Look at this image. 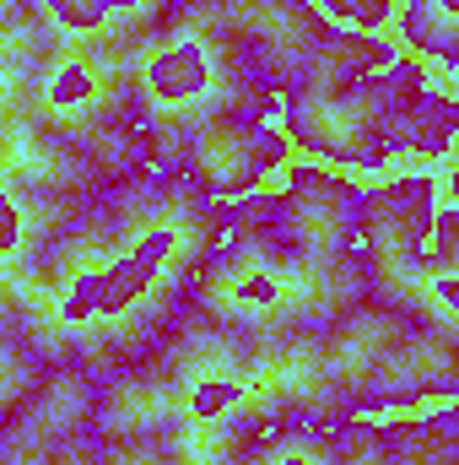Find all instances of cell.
<instances>
[{
  "label": "cell",
  "instance_id": "cell-1",
  "mask_svg": "<svg viewBox=\"0 0 459 465\" xmlns=\"http://www.w3.org/2000/svg\"><path fill=\"white\" fill-rule=\"evenodd\" d=\"M141 104L151 141L179 152L211 119H265L281 104V82L217 0H173L141 33Z\"/></svg>",
  "mask_w": 459,
  "mask_h": 465
},
{
  "label": "cell",
  "instance_id": "cell-2",
  "mask_svg": "<svg viewBox=\"0 0 459 465\" xmlns=\"http://www.w3.org/2000/svg\"><path fill=\"white\" fill-rule=\"evenodd\" d=\"M287 135L341 168H389L395 152L444 157L459 141V98L427 87L422 60H395L325 98H287Z\"/></svg>",
  "mask_w": 459,
  "mask_h": 465
},
{
  "label": "cell",
  "instance_id": "cell-3",
  "mask_svg": "<svg viewBox=\"0 0 459 465\" xmlns=\"http://www.w3.org/2000/svg\"><path fill=\"white\" fill-rule=\"evenodd\" d=\"M341 395L356 411L459 401V341L438 320L378 298L367 325L346 341Z\"/></svg>",
  "mask_w": 459,
  "mask_h": 465
},
{
  "label": "cell",
  "instance_id": "cell-4",
  "mask_svg": "<svg viewBox=\"0 0 459 465\" xmlns=\"http://www.w3.org/2000/svg\"><path fill=\"white\" fill-rule=\"evenodd\" d=\"M438 232V184L427 173H400L384 184L362 190V265L378 298L416 309L427 303V282H433V260H427V238Z\"/></svg>",
  "mask_w": 459,
  "mask_h": 465
},
{
  "label": "cell",
  "instance_id": "cell-5",
  "mask_svg": "<svg viewBox=\"0 0 459 465\" xmlns=\"http://www.w3.org/2000/svg\"><path fill=\"white\" fill-rule=\"evenodd\" d=\"M287 146H292L287 130H276L265 119H249V114H228V119L200 124L173 152V163L190 173L195 190H206V195L222 201V195H243V190L265 184L287 163Z\"/></svg>",
  "mask_w": 459,
  "mask_h": 465
},
{
  "label": "cell",
  "instance_id": "cell-6",
  "mask_svg": "<svg viewBox=\"0 0 459 465\" xmlns=\"http://www.w3.org/2000/svg\"><path fill=\"white\" fill-rule=\"evenodd\" d=\"M287 238H292V260H314V265H351L356 260V228H362V184H351L336 168H292L287 190Z\"/></svg>",
  "mask_w": 459,
  "mask_h": 465
},
{
  "label": "cell",
  "instance_id": "cell-7",
  "mask_svg": "<svg viewBox=\"0 0 459 465\" xmlns=\"http://www.w3.org/2000/svg\"><path fill=\"white\" fill-rule=\"evenodd\" d=\"M232 22L243 27V38L270 60L281 98L303 82V71L314 65V54L330 44L336 22H325V11L314 0H217Z\"/></svg>",
  "mask_w": 459,
  "mask_h": 465
},
{
  "label": "cell",
  "instance_id": "cell-8",
  "mask_svg": "<svg viewBox=\"0 0 459 465\" xmlns=\"http://www.w3.org/2000/svg\"><path fill=\"white\" fill-rule=\"evenodd\" d=\"M330 465H459V406L405 422H346L325 439Z\"/></svg>",
  "mask_w": 459,
  "mask_h": 465
},
{
  "label": "cell",
  "instance_id": "cell-9",
  "mask_svg": "<svg viewBox=\"0 0 459 465\" xmlns=\"http://www.w3.org/2000/svg\"><path fill=\"white\" fill-rule=\"evenodd\" d=\"M400 54L384 44V38H373V33H356V27H336L330 33V44L314 54V65L303 71V82L287 93V98H325V93H341L351 82H362V76H378V71H389ZM281 98V104H287Z\"/></svg>",
  "mask_w": 459,
  "mask_h": 465
},
{
  "label": "cell",
  "instance_id": "cell-10",
  "mask_svg": "<svg viewBox=\"0 0 459 465\" xmlns=\"http://www.w3.org/2000/svg\"><path fill=\"white\" fill-rule=\"evenodd\" d=\"M222 228L232 232V243L243 254H259L265 265L276 260H292V238H287V206H281V190L276 195H243L222 212Z\"/></svg>",
  "mask_w": 459,
  "mask_h": 465
},
{
  "label": "cell",
  "instance_id": "cell-11",
  "mask_svg": "<svg viewBox=\"0 0 459 465\" xmlns=\"http://www.w3.org/2000/svg\"><path fill=\"white\" fill-rule=\"evenodd\" d=\"M162 254H168V238H162V232L146 238L130 260H119L114 271H103L98 282H87V287L71 298V320H82V314H93V309H124L135 292H146V282L157 276Z\"/></svg>",
  "mask_w": 459,
  "mask_h": 465
},
{
  "label": "cell",
  "instance_id": "cell-12",
  "mask_svg": "<svg viewBox=\"0 0 459 465\" xmlns=\"http://www.w3.org/2000/svg\"><path fill=\"white\" fill-rule=\"evenodd\" d=\"M71 33H98V27H109L114 16H157L162 5H173V0H44Z\"/></svg>",
  "mask_w": 459,
  "mask_h": 465
},
{
  "label": "cell",
  "instance_id": "cell-13",
  "mask_svg": "<svg viewBox=\"0 0 459 465\" xmlns=\"http://www.w3.org/2000/svg\"><path fill=\"white\" fill-rule=\"evenodd\" d=\"M314 5H325L330 16L351 22L356 33H373V27H384V22H389V0H314Z\"/></svg>",
  "mask_w": 459,
  "mask_h": 465
},
{
  "label": "cell",
  "instance_id": "cell-14",
  "mask_svg": "<svg viewBox=\"0 0 459 465\" xmlns=\"http://www.w3.org/2000/svg\"><path fill=\"white\" fill-rule=\"evenodd\" d=\"M0 243H5V249H16V206H11V201H5V206H0Z\"/></svg>",
  "mask_w": 459,
  "mask_h": 465
},
{
  "label": "cell",
  "instance_id": "cell-15",
  "mask_svg": "<svg viewBox=\"0 0 459 465\" xmlns=\"http://www.w3.org/2000/svg\"><path fill=\"white\" fill-rule=\"evenodd\" d=\"M232 390L228 384H217V390H206V395H200V406H195V411H222V401H228Z\"/></svg>",
  "mask_w": 459,
  "mask_h": 465
},
{
  "label": "cell",
  "instance_id": "cell-16",
  "mask_svg": "<svg viewBox=\"0 0 459 465\" xmlns=\"http://www.w3.org/2000/svg\"><path fill=\"white\" fill-rule=\"evenodd\" d=\"M449 195H454V206H459V163L449 168Z\"/></svg>",
  "mask_w": 459,
  "mask_h": 465
},
{
  "label": "cell",
  "instance_id": "cell-17",
  "mask_svg": "<svg viewBox=\"0 0 459 465\" xmlns=\"http://www.w3.org/2000/svg\"><path fill=\"white\" fill-rule=\"evenodd\" d=\"M281 465H308V460H303V455H292V460H281Z\"/></svg>",
  "mask_w": 459,
  "mask_h": 465
}]
</instances>
